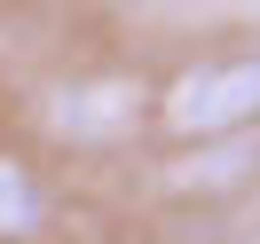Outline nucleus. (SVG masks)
<instances>
[{
	"mask_svg": "<svg viewBox=\"0 0 260 244\" xmlns=\"http://www.w3.org/2000/svg\"><path fill=\"white\" fill-rule=\"evenodd\" d=\"M158 126L174 134L181 150L197 142H229V134H260V48L237 55H205V63L174 71L158 87Z\"/></svg>",
	"mask_w": 260,
	"mask_h": 244,
	"instance_id": "nucleus-1",
	"label": "nucleus"
},
{
	"mask_svg": "<svg viewBox=\"0 0 260 244\" xmlns=\"http://www.w3.org/2000/svg\"><path fill=\"white\" fill-rule=\"evenodd\" d=\"M142 118H150V87L142 79H118V71H103V79H63L48 95V126L63 134V142H79V150L126 142Z\"/></svg>",
	"mask_w": 260,
	"mask_h": 244,
	"instance_id": "nucleus-2",
	"label": "nucleus"
},
{
	"mask_svg": "<svg viewBox=\"0 0 260 244\" xmlns=\"http://www.w3.org/2000/svg\"><path fill=\"white\" fill-rule=\"evenodd\" d=\"M48 236V181L32 158L0 150V244H40Z\"/></svg>",
	"mask_w": 260,
	"mask_h": 244,
	"instance_id": "nucleus-4",
	"label": "nucleus"
},
{
	"mask_svg": "<svg viewBox=\"0 0 260 244\" xmlns=\"http://www.w3.org/2000/svg\"><path fill=\"white\" fill-rule=\"evenodd\" d=\"M174 197H229V189H252L260 181V134H229V142H197L166 165Z\"/></svg>",
	"mask_w": 260,
	"mask_h": 244,
	"instance_id": "nucleus-3",
	"label": "nucleus"
}]
</instances>
